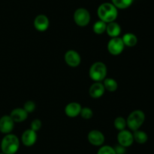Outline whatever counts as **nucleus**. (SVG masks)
<instances>
[{"label":"nucleus","instance_id":"obj_1","mask_svg":"<svg viewBox=\"0 0 154 154\" xmlns=\"http://www.w3.org/2000/svg\"><path fill=\"white\" fill-rule=\"evenodd\" d=\"M97 14L99 20L103 22H114L118 16V9L111 2H105L101 4L97 9Z\"/></svg>","mask_w":154,"mask_h":154},{"label":"nucleus","instance_id":"obj_2","mask_svg":"<svg viewBox=\"0 0 154 154\" xmlns=\"http://www.w3.org/2000/svg\"><path fill=\"white\" fill-rule=\"evenodd\" d=\"M20 147V140L15 134H8L1 141L2 152L5 154H15Z\"/></svg>","mask_w":154,"mask_h":154},{"label":"nucleus","instance_id":"obj_3","mask_svg":"<svg viewBox=\"0 0 154 154\" xmlns=\"http://www.w3.org/2000/svg\"><path fill=\"white\" fill-rule=\"evenodd\" d=\"M145 121V114L141 110L132 111L126 119V125L132 131L138 130Z\"/></svg>","mask_w":154,"mask_h":154},{"label":"nucleus","instance_id":"obj_4","mask_svg":"<svg viewBox=\"0 0 154 154\" xmlns=\"http://www.w3.org/2000/svg\"><path fill=\"white\" fill-rule=\"evenodd\" d=\"M108 73L107 66L103 62L97 61L91 65L89 70V75L94 82H102L106 78Z\"/></svg>","mask_w":154,"mask_h":154},{"label":"nucleus","instance_id":"obj_5","mask_svg":"<svg viewBox=\"0 0 154 154\" xmlns=\"http://www.w3.org/2000/svg\"><path fill=\"white\" fill-rule=\"evenodd\" d=\"M90 13L84 8H79L76 9L74 13V21L78 26L81 27H86L90 22Z\"/></svg>","mask_w":154,"mask_h":154},{"label":"nucleus","instance_id":"obj_6","mask_svg":"<svg viewBox=\"0 0 154 154\" xmlns=\"http://www.w3.org/2000/svg\"><path fill=\"white\" fill-rule=\"evenodd\" d=\"M108 51L114 56L119 55L123 51L125 48L124 43L120 37L111 38L108 43Z\"/></svg>","mask_w":154,"mask_h":154},{"label":"nucleus","instance_id":"obj_7","mask_svg":"<svg viewBox=\"0 0 154 154\" xmlns=\"http://www.w3.org/2000/svg\"><path fill=\"white\" fill-rule=\"evenodd\" d=\"M117 141L118 143L124 147H129L132 145L134 142L133 134L129 130H122L119 131L117 134Z\"/></svg>","mask_w":154,"mask_h":154},{"label":"nucleus","instance_id":"obj_8","mask_svg":"<svg viewBox=\"0 0 154 154\" xmlns=\"http://www.w3.org/2000/svg\"><path fill=\"white\" fill-rule=\"evenodd\" d=\"M64 59L68 66L71 67H77L80 65L81 62V55L78 51L75 50H69L66 52Z\"/></svg>","mask_w":154,"mask_h":154},{"label":"nucleus","instance_id":"obj_9","mask_svg":"<svg viewBox=\"0 0 154 154\" xmlns=\"http://www.w3.org/2000/svg\"><path fill=\"white\" fill-rule=\"evenodd\" d=\"M14 123L10 115H5L0 118V132L8 134L11 133L14 128Z\"/></svg>","mask_w":154,"mask_h":154},{"label":"nucleus","instance_id":"obj_10","mask_svg":"<svg viewBox=\"0 0 154 154\" xmlns=\"http://www.w3.org/2000/svg\"><path fill=\"white\" fill-rule=\"evenodd\" d=\"M88 141L92 145L96 146H101L105 143V135L103 133L99 130H92L87 135Z\"/></svg>","mask_w":154,"mask_h":154},{"label":"nucleus","instance_id":"obj_11","mask_svg":"<svg viewBox=\"0 0 154 154\" xmlns=\"http://www.w3.org/2000/svg\"><path fill=\"white\" fill-rule=\"evenodd\" d=\"M36 140H37V133L31 128L24 131L21 136V141L26 146H33L36 143Z\"/></svg>","mask_w":154,"mask_h":154},{"label":"nucleus","instance_id":"obj_12","mask_svg":"<svg viewBox=\"0 0 154 154\" xmlns=\"http://www.w3.org/2000/svg\"><path fill=\"white\" fill-rule=\"evenodd\" d=\"M50 21L48 17L45 14H38L34 20V27L38 31L45 32L48 29Z\"/></svg>","mask_w":154,"mask_h":154},{"label":"nucleus","instance_id":"obj_13","mask_svg":"<svg viewBox=\"0 0 154 154\" xmlns=\"http://www.w3.org/2000/svg\"><path fill=\"white\" fill-rule=\"evenodd\" d=\"M105 88L102 82H95L89 89V95L93 98H99L105 94Z\"/></svg>","mask_w":154,"mask_h":154},{"label":"nucleus","instance_id":"obj_14","mask_svg":"<svg viewBox=\"0 0 154 154\" xmlns=\"http://www.w3.org/2000/svg\"><path fill=\"white\" fill-rule=\"evenodd\" d=\"M81 109H82V107L79 103L71 102L68 104L65 107V113L69 117L75 118L79 116Z\"/></svg>","mask_w":154,"mask_h":154},{"label":"nucleus","instance_id":"obj_15","mask_svg":"<svg viewBox=\"0 0 154 154\" xmlns=\"http://www.w3.org/2000/svg\"><path fill=\"white\" fill-rule=\"evenodd\" d=\"M29 113L23 108H15L11 112L10 116L14 122H24L28 117Z\"/></svg>","mask_w":154,"mask_h":154},{"label":"nucleus","instance_id":"obj_16","mask_svg":"<svg viewBox=\"0 0 154 154\" xmlns=\"http://www.w3.org/2000/svg\"><path fill=\"white\" fill-rule=\"evenodd\" d=\"M107 34L111 38L119 37V36L121 33V27L120 24H117V22L114 21V22L108 23L107 24L106 27V31Z\"/></svg>","mask_w":154,"mask_h":154},{"label":"nucleus","instance_id":"obj_17","mask_svg":"<svg viewBox=\"0 0 154 154\" xmlns=\"http://www.w3.org/2000/svg\"><path fill=\"white\" fill-rule=\"evenodd\" d=\"M124 43L125 46L127 47H134L138 43V38L134 33H127L123 36L121 38Z\"/></svg>","mask_w":154,"mask_h":154},{"label":"nucleus","instance_id":"obj_18","mask_svg":"<svg viewBox=\"0 0 154 154\" xmlns=\"http://www.w3.org/2000/svg\"><path fill=\"white\" fill-rule=\"evenodd\" d=\"M133 137L134 141L137 142L139 144H144L148 140V135L147 133L141 130H136V131H133Z\"/></svg>","mask_w":154,"mask_h":154},{"label":"nucleus","instance_id":"obj_19","mask_svg":"<svg viewBox=\"0 0 154 154\" xmlns=\"http://www.w3.org/2000/svg\"><path fill=\"white\" fill-rule=\"evenodd\" d=\"M103 81L104 87H105V90L108 91L114 92L118 88V84H117V81L115 79H114L105 78Z\"/></svg>","mask_w":154,"mask_h":154},{"label":"nucleus","instance_id":"obj_20","mask_svg":"<svg viewBox=\"0 0 154 154\" xmlns=\"http://www.w3.org/2000/svg\"><path fill=\"white\" fill-rule=\"evenodd\" d=\"M134 0H111V3L117 9H126L130 7Z\"/></svg>","mask_w":154,"mask_h":154},{"label":"nucleus","instance_id":"obj_21","mask_svg":"<svg viewBox=\"0 0 154 154\" xmlns=\"http://www.w3.org/2000/svg\"><path fill=\"white\" fill-rule=\"evenodd\" d=\"M106 27H107V24L106 23L103 22L102 21H98L93 24V32H94L96 34L98 35H101L103 34L105 31H106Z\"/></svg>","mask_w":154,"mask_h":154},{"label":"nucleus","instance_id":"obj_22","mask_svg":"<svg viewBox=\"0 0 154 154\" xmlns=\"http://www.w3.org/2000/svg\"><path fill=\"white\" fill-rule=\"evenodd\" d=\"M114 125L116 129L118 130L119 131L126 129V127L127 126V125H126V119L122 117V116H118V117H117L114 119Z\"/></svg>","mask_w":154,"mask_h":154},{"label":"nucleus","instance_id":"obj_23","mask_svg":"<svg viewBox=\"0 0 154 154\" xmlns=\"http://www.w3.org/2000/svg\"><path fill=\"white\" fill-rule=\"evenodd\" d=\"M81 117L84 119H90L93 116V111L91 108L88 107H82L81 113H80Z\"/></svg>","mask_w":154,"mask_h":154},{"label":"nucleus","instance_id":"obj_24","mask_svg":"<svg viewBox=\"0 0 154 154\" xmlns=\"http://www.w3.org/2000/svg\"><path fill=\"white\" fill-rule=\"evenodd\" d=\"M97 154H116V152L112 146L109 145H104V146H101V147L98 150Z\"/></svg>","mask_w":154,"mask_h":154},{"label":"nucleus","instance_id":"obj_25","mask_svg":"<svg viewBox=\"0 0 154 154\" xmlns=\"http://www.w3.org/2000/svg\"><path fill=\"white\" fill-rule=\"evenodd\" d=\"M35 103L32 101H27L23 105V109L28 113H32V112L35 110Z\"/></svg>","mask_w":154,"mask_h":154},{"label":"nucleus","instance_id":"obj_26","mask_svg":"<svg viewBox=\"0 0 154 154\" xmlns=\"http://www.w3.org/2000/svg\"><path fill=\"white\" fill-rule=\"evenodd\" d=\"M42 121L38 119H35L34 120L32 121L31 122V126H30V128L32 130L35 131H38L41 128H42Z\"/></svg>","mask_w":154,"mask_h":154},{"label":"nucleus","instance_id":"obj_27","mask_svg":"<svg viewBox=\"0 0 154 154\" xmlns=\"http://www.w3.org/2000/svg\"><path fill=\"white\" fill-rule=\"evenodd\" d=\"M114 149L115 150L116 154H125V152H126V147L120 144L117 145Z\"/></svg>","mask_w":154,"mask_h":154},{"label":"nucleus","instance_id":"obj_28","mask_svg":"<svg viewBox=\"0 0 154 154\" xmlns=\"http://www.w3.org/2000/svg\"><path fill=\"white\" fill-rule=\"evenodd\" d=\"M0 154H5V153H3V152H0Z\"/></svg>","mask_w":154,"mask_h":154}]
</instances>
